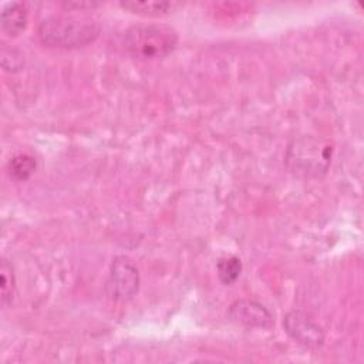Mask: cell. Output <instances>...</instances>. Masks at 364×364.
Returning a JSON list of instances; mask_svg holds the SVG:
<instances>
[{
    "instance_id": "1",
    "label": "cell",
    "mask_w": 364,
    "mask_h": 364,
    "mask_svg": "<svg viewBox=\"0 0 364 364\" xmlns=\"http://www.w3.org/2000/svg\"><path fill=\"white\" fill-rule=\"evenodd\" d=\"M100 23L90 16L54 14L37 27L40 41L54 48H78L91 44L100 34Z\"/></svg>"
},
{
    "instance_id": "2",
    "label": "cell",
    "mask_w": 364,
    "mask_h": 364,
    "mask_svg": "<svg viewBox=\"0 0 364 364\" xmlns=\"http://www.w3.org/2000/svg\"><path fill=\"white\" fill-rule=\"evenodd\" d=\"M333 144L317 136H299L289 142L284 165L290 173L300 179H320L331 165Z\"/></svg>"
},
{
    "instance_id": "3",
    "label": "cell",
    "mask_w": 364,
    "mask_h": 364,
    "mask_svg": "<svg viewBox=\"0 0 364 364\" xmlns=\"http://www.w3.org/2000/svg\"><path fill=\"white\" fill-rule=\"evenodd\" d=\"M125 50L132 58L148 61L164 58L178 44V33L168 24H135L125 31Z\"/></svg>"
},
{
    "instance_id": "4",
    "label": "cell",
    "mask_w": 364,
    "mask_h": 364,
    "mask_svg": "<svg viewBox=\"0 0 364 364\" xmlns=\"http://www.w3.org/2000/svg\"><path fill=\"white\" fill-rule=\"evenodd\" d=\"M139 289V272L134 260L125 255H118L109 266V276L105 284L107 294L112 300L128 301Z\"/></svg>"
},
{
    "instance_id": "5",
    "label": "cell",
    "mask_w": 364,
    "mask_h": 364,
    "mask_svg": "<svg viewBox=\"0 0 364 364\" xmlns=\"http://www.w3.org/2000/svg\"><path fill=\"white\" fill-rule=\"evenodd\" d=\"M283 328L294 343L306 348H318L324 344L323 327L301 310L289 311L283 317Z\"/></svg>"
},
{
    "instance_id": "6",
    "label": "cell",
    "mask_w": 364,
    "mask_h": 364,
    "mask_svg": "<svg viewBox=\"0 0 364 364\" xmlns=\"http://www.w3.org/2000/svg\"><path fill=\"white\" fill-rule=\"evenodd\" d=\"M228 317L247 328L269 330L274 326L272 313L262 303L250 299L235 300L228 310Z\"/></svg>"
},
{
    "instance_id": "7",
    "label": "cell",
    "mask_w": 364,
    "mask_h": 364,
    "mask_svg": "<svg viewBox=\"0 0 364 364\" xmlns=\"http://www.w3.org/2000/svg\"><path fill=\"white\" fill-rule=\"evenodd\" d=\"M1 30L10 37L18 36L27 26V9L20 1L7 3L0 16Z\"/></svg>"
},
{
    "instance_id": "8",
    "label": "cell",
    "mask_w": 364,
    "mask_h": 364,
    "mask_svg": "<svg viewBox=\"0 0 364 364\" xmlns=\"http://www.w3.org/2000/svg\"><path fill=\"white\" fill-rule=\"evenodd\" d=\"M37 168V161L30 154H17L6 165L7 175L16 182L27 181Z\"/></svg>"
},
{
    "instance_id": "9",
    "label": "cell",
    "mask_w": 364,
    "mask_h": 364,
    "mask_svg": "<svg viewBox=\"0 0 364 364\" xmlns=\"http://www.w3.org/2000/svg\"><path fill=\"white\" fill-rule=\"evenodd\" d=\"M119 6L134 14H142V16H162L172 10L175 6L171 1H121Z\"/></svg>"
},
{
    "instance_id": "10",
    "label": "cell",
    "mask_w": 364,
    "mask_h": 364,
    "mask_svg": "<svg viewBox=\"0 0 364 364\" xmlns=\"http://www.w3.org/2000/svg\"><path fill=\"white\" fill-rule=\"evenodd\" d=\"M0 289H1V306L7 307L11 304L16 291V276L11 263L7 259H1L0 263Z\"/></svg>"
},
{
    "instance_id": "11",
    "label": "cell",
    "mask_w": 364,
    "mask_h": 364,
    "mask_svg": "<svg viewBox=\"0 0 364 364\" xmlns=\"http://www.w3.org/2000/svg\"><path fill=\"white\" fill-rule=\"evenodd\" d=\"M216 272L220 283L225 286H230L239 279L242 273V262L237 256L220 257L216 263Z\"/></svg>"
},
{
    "instance_id": "12",
    "label": "cell",
    "mask_w": 364,
    "mask_h": 364,
    "mask_svg": "<svg viewBox=\"0 0 364 364\" xmlns=\"http://www.w3.org/2000/svg\"><path fill=\"white\" fill-rule=\"evenodd\" d=\"M21 64H23V58L17 50L7 48V47L1 48V65L4 70L14 71V70H18Z\"/></svg>"
}]
</instances>
